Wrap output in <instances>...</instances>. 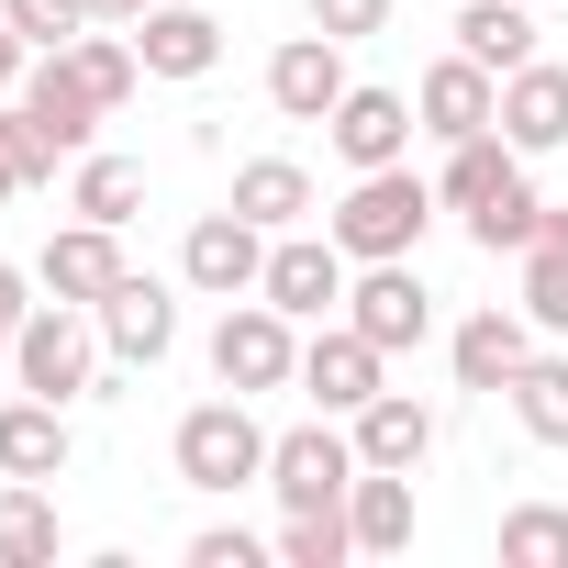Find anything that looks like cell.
I'll use <instances>...</instances> for the list:
<instances>
[{
  "label": "cell",
  "instance_id": "6da1fadb",
  "mask_svg": "<svg viewBox=\"0 0 568 568\" xmlns=\"http://www.w3.org/2000/svg\"><path fill=\"white\" fill-rule=\"evenodd\" d=\"M424 223H435V190L413 168H357V190L335 201V245L346 256H413Z\"/></svg>",
  "mask_w": 568,
  "mask_h": 568
},
{
  "label": "cell",
  "instance_id": "7a4b0ae2",
  "mask_svg": "<svg viewBox=\"0 0 568 568\" xmlns=\"http://www.w3.org/2000/svg\"><path fill=\"white\" fill-rule=\"evenodd\" d=\"M179 479H190V490H245V479H267V435H256L245 390L179 413Z\"/></svg>",
  "mask_w": 568,
  "mask_h": 568
},
{
  "label": "cell",
  "instance_id": "3957f363",
  "mask_svg": "<svg viewBox=\"0 0 568 568\" xmlns=\"http://www.w3.org/2000/svg\"><path fill=\"white\" fill-rule=\"evenodd\" d=\"M12 379H23V390H45V402H79V390L101 379L79 302H57V291H45V302L23 313V335H12Z\"/></svg>",
  "mask_w": 568,
  "mask_h": 568
},
{
  "label": "cell",
  "instance_id": "277c9868",
  "mask_svg": "<svg viewBox=\"0 0 568 568\" xmlns=\"http://www.w3.org/2000/svg\"><path fill=\"white\" fill-rule=\"evenodd\" d=\"M212 379H223V390H291V379H302L291 313H278V302H234V313L212 324Z\"/></svg>",
  "mask_w": 568,
  "mask_h": 568
},
{
  "label": "cell",
  "instance_id": "5b68a950",
  "mask_svg": "<svg viewBox=\"0 0 568 568\" xmlns=\"http://www.w3.org/2000/svg\"><path fill=\"white\" fill-rule=\"evenodd\" d=\"M357 435H335V424H302V435H267V490L291 501V513H335L346 490H357Z\"/></svg>",
  "mask_w": 568,
  "mask_h": 568
},
{
  "label": "cell",
  "instance_id": "8992f818",
  "mask_svg": "<svg viewBox=\"0 0 568 568\" xmlns=\"http://www.w3.org/2000/svg\"><path fill=\"white\" fill-rule=\"evenodd\" d=\"M256 302H278L291 324H324L346 302V245L335 234H278L267 245V278H256Z\"/></svg>",
  "mask_w": 568,
  "mask_h": 568
},
{
  "label": "cell",
  "instance_id": "52a82bcc",
  "mask_svg": "<svg viewBox=\"0 0 568 568\" xmlns=\"http://www.w3.org/2000/svg\"><path fill=\"white\" fill-rule=\"evenodd\" d=\"M346 324H357L379 357H402V346H424V335H435V302H424V278H413L402 256H368V278L346 291Z\"/></svg>",
  "mask_w": 568,
  "mask_h": 568
},
{
  "label": "cell",
  "instance_id": "ba28073f",
  "mask_svg": "<svg viewBox=\"0 0 568 568\" xmlns=\"http://www.w3.org/2000/svg\"><path fill=\"white\" fill-rule=\"evenodd\" d=\"M346 90H357V79H346V45H335L324 23H313V34H291V45L267 57V101L291 112V123H324Z\"/></svg>",
  "mask_w": 568,
  "mask_h": 568
},
{
  "label": "cell",
  "instance_id": "9c48e42d",
  "mask_svg": "<svg viewBox=\"0 0 568 568\" xmlns=\"http://www.w3.org/2000/svg\"><path fill=\"white\" fill-rule=\"evenodd\" d=\"M179 267H190V291L234 302V291H256V278H267V223H245V212H212V223H190Z\"/></svg>",
  "mask_w": 568,
  "mask_h": 568
},
{
  "label": "cell",
  "instance_id": "30bf717a",
  "mask_svg": "<svg viewBox=\"0 0 568 568\" xmlns=\"http://www.w3.org/2000/svg\"><path fill=\"white\" fill-rule=\"evenodd\" d=\"M413 123H424V134H446V145H468V134H490V123H501V79H490L479 57H446V68H424Z\"/></svg>",
  "mask_w": 568,
  "mask_h": 568
},
{
  "label": "cell",
  "instance_id": "8fae6325",
  "mask_svg": "<svg viewBox=\"0 0 568 568\" xmlns=\"http://www.w3.org/2000/svg\"><path fill=\"white\" fill-rule=\"evenodd\" d=\"M324 134H335V156H346V168H402V145H413L424 123H413V101H402V90H346V101L324 112Z\"/></svg>",
  "mask_w": 568,
  "mask_h": 568
},
{
  "label": "cell",
  "instance_id": "7c38bea8",
  "mask_svg": "<svg viewBox=\"0 0 568 568\" xmlns=\"http://www.w3.org/2000/svg\"><path fill=\"white\" fill-rule=\"evenodd\" d=\"M112 278H123V223H90V212H79V223L45 245V291L79 302V313H101V302H112Z\"/></svg>",
  "mask_w": 568,
  "mask_h": 568
},
{
  "label": "cell",
  "instance_id": "4fadbf2b",
  "mask_svg": "<svg viewBox=\"0 0 568 568\" xmlns=\"http://www.w3.org/2000/svg\"><path fill=\"white\" fill-rule=\"evenodd\" d=\"M101 346H112L123 368H156V357L179 346V302L156 291V278L123 267V278H112V302H101Z\"/></svg>",
  "mask_w": 568,
  "mask_h": 568
},
{
  "label": "cell",
  "instance_id": "5bb4252c",
  "mask_svg": "<svg viewBox=\"0 0 568 568\" xmlns=\"http://www.w3.org/2000/svg\"><path fill=\"white\" fill-rule=\"evenodd\" d=\"M379 368H390V357H379L357 324H335V335H313V346H302V390H313L324 413H357V402H379Z\"/></svg>",
  "mask_w": 568,
  "mask_h": 568
},
{
  "label": "cell",
  "instance_id": "9a60e30c",
  "mask_svg": "<svg viewBox=\"0 0 568 568\" xmlns=\"http://www.w3.org/2000/svg\"><path fill=\"white\" fill-rule=\"evenodd\" d=\"M134 57H145V79H212L223 23H212V12H179V0H156V12L134 23Z\"/></svg>",
  "mask_w": 568,
  "mask_h": 568
},
{
  "label": "cell",
  "instance_id": "2e32d148",
  "mask_svg": "<svg viewBox=\"0 0 568 568\" xmlns=\"http://www.w3.org/2000/svg\"><path fill=\"white\" fill-rule=\"evenodd\" d=\"M501 134H513L524 156H557V145H568V68H546V57L513 68V79H501Z\"/></svg>",
  "mask_w": 568,
  "mask_h": 568
},
{
  "label": "cell",
  "instance_id": "e0dca14e",
  "mask_svg": "<svg viewBox=\"0 0 568 568\" xmlns=\"http://www.w3.org/2000/svg\"><path fill=\"white\" fill-rule=\"evenodd\" d=\"M524 357H535V324L524 313H468L457 324V390H513Z\"/></svg>",
  "mask_w": 568,
  "mask_h": 568
},
{
  "label": "cell",
  "instance_id": "ac0fdd59",
  "mask_svg": "<svg viewBox=\"0 0 568 568\" xmlns=\"http://www.w3.org/2000/svg\"><path fill=\"white\" fill-rule=\"evenodd\" d=\"M457 57H479L490 79L535 68V0H468L457 12Z\"/></svg>",
  "mask_w": 568,
  "mask_h": 568
},
{
  "label": "cell",
  "instance_id": "d6986e66",
  "mask_svg": "<svg viewBox=\"0 0 568 568\" xmlns=\"http://www.w3.org/2000/svg\"><path fill=\"white\" fill-rule=\"evenodd\" d=\"M424 446H435V413H424L413 390L357 402V457H368V468H424Z\"/></svg>",
  "mask_w": 568,
  "mask_h": 568
},
{
  "label": "cell",
  "instance_id": "ffe728a7",
  "mask_svg": "<svg viewBox=\"0 0 568 568\" xmlns=\"http://www.w3.org/2000/svg\"><path fill=\"white\" fill-rule=\"evenodd\" d=\"M0 468H12V479H57L68 468V402H12V413H0Z\"/></svg>",
  "mask_w": 568,
  "mask_h": 568
},
{
  "label": "cell",
  "instance_id": "44dd1931",
  "mask_svg": "<svg viewBox=\"0 0 568 568\" xmlns=\"http://www.w3.org/2000/svg\"><path fill=\"white\" fill-rule=\"evenodd\" d=\"M23 112H34V123H45V134H57L68 156L90 145V123H101V101L79 90V68H68V45H45V68L23 79Z\"/></svg>",
  "mask_w": 568,
  "mask_h": 568
},
{
  "label": "cell",
  "instance_id": "7402d4cb",
  "mask_svg": "<svg viewBox=\"0 0 568 568\" xmlns=\"http://www.w3.org/2000/svg\"><path fill=\"white\" fill-rule=\"evenodd\" d=\"M346 524H357V546H368V557L413 546V468H357V490H346Z\"/></svg>",
  "mask_w": 568,
  "mask_h": 568
},
{
  "label": "cell",
  "instance_id": "603a6c76",
  "mask_svg": "<svg viewBox=\"0 0 568 568\" xmlns=\"http://www.w3.org/2000/svg\"><path fill=\"white\" fill-rule=\"evenodd\" d=\"M524 324L535 335H568V212H546L535 245H524Z\"/></svg>",
  "mask_w": 568,
  "mask_h": 568
},
{
  "label": "cell",
  "instance_id": "cb8c5ba5",
  "mask_svg": "<svg viewBox=\"0 0 568 568\" xmlns=\"http://www.w3.org/2000/svg\"><path fill=\"white\" fill-rule=\"evenodd\" d=\"M513 179H524V145H513L501 123H490V134H468V145H446V201H457V212H479V201H490V190H513Z\"/></svg>",
  "mask_w": 568,
  "mask_h": 568
},
{
  "label": "cell",
  "instance_id": "d4e9b609",
  "mask_svg": "<svg viewBox=\"0 0 568 568\" xmlns=\"http://www.w3.org/2000/svg\"><path fill=\"white\" fill-rule=\"evenodd\" d=\"M234 212L267 223V234H291V223L313 212V179H302L291 156H256V168H234Z\"/></svg>",
  "mask_w": 568,
  "mask_h": 568
},
{
  "label": "cell",
  "instance_id": "484cf974",
  "mask_svg": "<svg viewBox=\"0 0 568 568\" xmlns=\"http://www.w3.org/2000/svg\"><path fill=\"white\" fill-rule=\"evenodd\" d=\"M45 557H57V501L34 479H12L0 490V568H45Z\"/></svg>",
  "mask_w": 568,
  "mask_h": 568
},
{
  "label": "cell",
  "instance_id": "4316f807",
  "mask_svg": "<svg viewBox=\"0 0 568 568\" xmlns=\"http://www.w3.org/2000/svg\"><path fill=\"white\" fill-rule=\"evenodd\" d=\"M513 413L535 446H568V357H524L513 368Z\"/></svg>",
  "mask_w": 568,
  "mask_h": 568
},
{
  "label": "cell",
  "instance_id": "83f0119b",
  "mask_svg": "<svg viewBox=\"0 0 568 568\" xmlns=\"http://www.w3.org/2000/svg\"><path fill=\"white\" fill-rule=\"evenodd\" d=\"M68 68H79V90H90L101 112H123V101H134V79H145V57H134V45H112V34H79V45H68Z\"/></svg>",
  "mask_w": 568,
  "mask_h": 568
},
{
  "label": "cell",
  "instance_id": "f1b7e54d",
  "mask_svg": "<svg viewBox=\"0 0 568 568\" xmlns=\"http://www.w3.org/2000/svg\"><path fill=\"white\" fill-rule=\"evenodd\" d=\"M501 557H513V568H568V513H557V501L501 513Z\"/></svg>",
  "mask_w": 568,
  "mask_h": 568
},
{
  "label": "cell",
  "instance_id": "f546056e",
  "mask_svg": "<svg viewBox=\"0 0 568 568\" xmlns=\"http://www.w3.org/2000/svg\"><path fill=\"white\" fill-rule=\"evenodd\" d=\"M134 201H145V168L134 156H90L79 168V212L90 223H134Z\"/></svg>",
  "mask_w": 568,
  "mask_h": 568
},
{
  "label": "cell",
  "instance_id": "4dcf8cb0",
  "mask_svg": "<svg viewBox=\"0 0 568 568\" xmlns=\"http://www.w3.org/2000/svg\"><path fill=\"white\" fill-rule=\"evenodd\" d=\"M535 223H546V201H535V190H524V179H513V190H490V201H479V212H468V234H479V245H490V256H501V245H513V256H524V245H535Z\"/></svg>",
  "mask_w": 568,
  "mask_h": 568
},
{
  "label": "cell",
  "instance_id": "1f68e13d",
  "mask_svg": "<svg viewBox=\"0 0 568 568\" xmlns=\"http://www.w3.org/2000/svg\"><path fill=\"white\" fill-rule=\"evenodd\" d=\"M346 546H357L346 501H335V513H291V524H278V557H291V568H335Z\"/></svg>",
  "mask_w": 568,
  "mask_h": 568
},
{
  "label": "cell",
  "instance_id": "d6a6232c",
  "mask_svg": "<svg viewBox=\"0 0 568 568\" xmlns=\"http://www.w3.org/2000/svg\"><path fill=\"white\" fill-rule=\"evenodd\" d=\"M0 156H12V190H34V179H45V168H57L68 145H57V134H45V123H34V112L12 101V112H0Z\"/></svg>",
  "mask_w": 568,
  "mask_h": 568
},
{
  "label": "cell",
  "instance_id": "836d02e7",
  "mask_svg": "<svg viewBox=\"0 0 568 568\" xmlns=\"http://www.w3.org/2000/svg\"><path fill=\"white\" fill-rule=\"evenodd\" d=\"M0 12H12V34H23V45H79L90 0H0Z\"/></svg>",
  "mask_w": 568,
  "mask_h": 568
},
{
  "label": "cell",
  "instance_id": "e575fe53",
  "mask_svg": "<svg viewBox=\"0 0 568 568\" xmlns=\"http://www.w3.org/2000/svg\"><path fill=\"white\" fill-rule=\"evenodd\" d=\"M313 23H324L335 45H357V34H379V23H390V0H313Z\"/></svg>",
  "mask_w": 568,
  "mask_h": 568
},
{
  "label": "cell",
  "instance_id": "d590c367",
  "mask_svg": "<svg viewBox=\"0 0 568 568\" xmlns=\"http://www.w3.org/2000/svg\"><path fill=\"white\" fill-rule=\"evenodd\" d=\"M190 568H256V535L245 524H212V535H190Z\"/></svg>",
  "mask_w": 568,
  "mask_h": 568
},
{
  "label": "cell",
  "instance_id": "8d00e7d4",
  "mask_svg": "<svg viewBox=\"0 0 568 568\" xmlns=\"http://www.w3.org/2000/svg\"><path fill=\"white\" fill-rule=\"evenodd\" d=\"M23 90V34H12V12H0V101Z\"/></svg>",
  "mask_w": 568,
  "mask_h": 568
},
{
  "label": "cell",
  "instance_id": "74e56055",
  "mask_svg": "<svg viewBox=\"0 0 568 568\" xmlns=\"http://www.w3.org/2000/svg\"><path fill=\"white\" fill-rule=\"evenodd\" d=\"M23 313H34V302H23V267H0V324L23 335Z\"/></svg>",
  "mask_w": 568,
  "mask_h": 568
},
{
  "label": "cell",
  "instance_id": "f35d334b",
  "mask_svg": "<svg viewBox=\"0 0 568 568\" xmlns=\"http://www.w3.org/2000/svg\"><path fill=\"white\" fill-rule=\"evenodd\" d=\"M156 0H90V23H145Z\"/></svg>",
  "mask_w": 568,
  "mask_h": 568
},
{
  "label": "cell",
  "instance_id": "ab89813d",
  "mask_svg": "<svg viewBox=\"0 0 568 568\" xmlns=\"http://www.w3.org/2000/svg\"><path fill=\"white\" fill-rule=\"evenodd\" d=\"M0 368H12V324H0Z\"/></svg>",
  "mask_w": 568,
  "mask_h": 568
},
{
  "label": "cell",
  "instance_id": "60d3db41",
  "mask_svg": "<svg viewBox=\"0 0 568 568\" xmlns=\"http://www.w3.org/2000/svg\"><path fill=\"white\" fill-rule=\"evenodd\" d=\"M0 190H12V156H0Z\"/></svg>",
  "mask_w": 568,
  "mask_h": 568
}]
</instances>
